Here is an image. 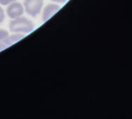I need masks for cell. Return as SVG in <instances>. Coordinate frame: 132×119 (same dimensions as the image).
Returning <instances> with one entry per match:
<instances>
[{
	"mask_svg": "<svg viewBox=\"0 0 132 119\" xmlns=\"http://www.w3.org/2000/svg\"><path fill=\"white\" fill-rule=\"evenodd\" d=\"M23 13H24L23 6L16 1L9 4L7 6L6 14L11 19L19 18V17L22 16L23 15Z\"/></svg>",
	"mask_w": 132,
	"mask_h": 119,
	"instance_id": "3",
	"label": "cell"
},
{
	"mask_svg": "<svg viewBox=\"0 0 132 119\" xmlns=\"http://www.w3.org/2000/svg\"><path fill=\"white\" fill-rule=\"evenodd\" d=\"M52 2H54V3H64L68 1V0H51Z\"/></svg>",
	"mask_w": 132,
	"mask_h": 119,
	"instance_id": "9",
	"label": "cell"
},
{
	"mask_svg": "<svg viewBox=\"0 0 132 119\" xmlns=\"http://www.w3.org/2000/svg\"><path fill=\"white\" fill-rule=\"evenodd\" d=\"M24 37V34L19 33H13V34H10L9 36V45L11 46L18 41L21 40Z\"/></svg>",
	"mask_w": 132,
	"mask_h": 119,
	"instance_id": "6",
	"label": "cell"
},
{
	"mask_svg": "<svg viewBox=\"0 0 132 119\" xmlns=\"http://www.w3.org/2000/svg\"><path fill=\"white\" fill-rule=\"evenodd\" d=\"M9 26L12 33H19L23 34L30 33L34 29V23L29 19L23 16L12 19L10 22Z\"/></svg>",
	"mask_w": 132,
	"mask_h": 119,
	"instance_id": "1",
	"label": "cell"
},
{
	"mask_svg": "<svg viewBox=\"0 0 132 119\" xmlns=\"http://www.w3.org/2000/svg\"><path fill=\"white\" fill-rule=\"evenodd\" d=\"M10 33L5 29H0V51L10 46L9 45Z\"/></svg>",
	"mask_w": 132,
	"mask_h": 119,
	"instance_id": "5",
	"label": "cell"
},
{
	"mask_svg": "<svg viewBox=\"0 0 132 119\" xmlns=\"http://www.w3.org/2000/svg\"><path fill=\"white\" fill-rule=\"evenodd\" d=\"M16 1H17V0H0V4L2 6H8L9 4Z\"/></svg>",
	"mask_w": 132,
	"mask_h": 119,
	"instance_id": "8",
	"label": "cell"
},
{
	"mask_svg": "<svg viewBox=\"0 0 132 119\" xmlns=\"http://www.w3.org/2000/svg\"><path fill=\"white\" fill-rule=\"evenodd\" d=\"M60 9V6L57 3H51L44 7L42 13V19L44 22L47 21L50 18H51Z\"/></svg>",
	"mask_w": 132,
	"mask_h": 119,
	"instance_id": "4",
	"label": "cell"
},
{
	"mask_svg": "<svg viewBox=\"0 0 132 119\" xmlns=\"http://www.w3.org/2000/svg\"><path fill=\"white\" fill-rule=\"evenodd\" d=\"M44 0H24V11L31 17H37L42 11Z\"/></svg>",
	"mask_w": 132,
	"mask_h": 119,
	"instance_id": "2",
	"label": "cell"
},
{
	"mask_svg": "<svg viewBox=\"0 0 132 119\" xmlns=\"http://www.w3.org/2000/svg\"><path fill=\"white\" fill-rule=\"evenodd\" d=\"M5 18H6L5 12L3 10V9L2 8V6H0V24L3 23V21L5 20Z\"/></svg>",
	"mask_w": 132,
	"mask_h": 119,
	"instance_id": "7",
	"label": "cell"
}]
</instances>
